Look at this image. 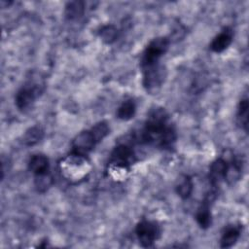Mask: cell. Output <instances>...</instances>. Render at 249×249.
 <instances>
[{
	"instance_id": "1",
	"label": "cell",
	"mask_w": 249,
	"mask_h": 249,
	"mask_svg": "<svg viewBox=\"0 0 249 249\" xmlns=\"http://www.w3.org/2000/svg\"><path fill=\"white\" fill-rule=\"evenodd\" d=\"M136 140L145 145L170 151L177 141V130L170 115L160 106L151 108Z\"/></svg>"
},
{
	"instance_id": "2",
	"label": "cell",
	"mask_w": 249,
	"mask_h": 249,
	"mask_svg": "<svg viewBox=\"0 0 249 249\" xmlns=\"http://www.w3.org/2000/svg\"><path fill=\"white\" fill-rule=\"evenodd\" d=\"M137 161L133 148L125 143H120L109 155L107 172L115 180H123L130 172L131 166Z\"/></svg>"
},
{
	"instance_id": "3",
	"label": "cell",
	"mask_w": 249,
	"mask_h": 249,
	"mask_svg": "<svg viewBox=\"0 0 249 249\" xmlns=\"http://www.w3.org/2000/svg\"><path fill=\"white\" fill-rule=\"evenodd\" d=\"M58 168L61 176L70 183H80L85 180L91 170V163L88 156L70 152L60 160Z\"/></svg>"
},
{
	"instance_id": "4",
	"label": "cell",
	"mask_w": 249,
	"mask_h": 249,
	"mask_svg": "<svg viewBox=\"0 0 249 249\" xmlns=\"http://www.w3.org/2000/svg\"><path fill=\"white\" fill-rule=\"evenodd\" d=\"M44 83L34 80L26 81L15 94V106L19 112H26L44 93Z\"/></svg>"
},
{
	"instance_id": "5",
	"label": "cell",
	"mask_w": 249,
	"mask_h": 249,
	"mask_svg": "<svg viewBox=\"0 0 249 249\" xmlns=\"http://www.w3.org/2000/svg\"><path fill=\"white\" fill-rule=\"evenodd\" d=\"M171 40L167 36H158L152 39L144 51L140 58L141 69L150 67L160 62V58L167 53Z\"/></svg>"
},
{
	"instance_id": "6",
	"label": "cell",
	"mask_w": 249,
	"mask_h": 249,
	"mask_svg": "<svg viewBox=\"0 0 249 249\" xmlns=\"http://www.w3.org/2000/svg\"><path fill=\"white\" fill-rule=\"evenodd\" d=\"M160 225L155 220L142 219L135 226V235L139 244L144 248L153 247L160 237Z\"/></svg>"
},
{
	"instance_id": "7",
	"label": "cell",
	"mask_w": 249,
	"mask_h": 249,
	"mask_svg": "<svg viewBox=\"0 0 249 249\" xmlns=\"http://www.w3.org/2000/svg\"><path fill=\"white\" fill-rule=\"evenodd\" d=\"M142 85L147 92H157L164 84L167 77V70L160 62L150 67L141 69Z\"/></svg>"
},
{
	"instance_id": "8",
	"label": "cell",
	"mask_w": 249,
	"mask_h": 249,
	"mask_svg": "<svg viewBox=\"0 0 249 249\" xmlns=\"http://www.w3.org/2000/svg\"><path fill=\"white\" fill-rule=\"evenodd\" d=\"M99 143L100 142L91 128L85 129L80 131L73 138L71 143V152L82 156H89V154H90Z\"/></svg>"
},
{
	"instance_id": "9",
	"label": "cell",
	"mask_w": 249,
	"mask_h": 249,
	"mask_svg": "<svg viewBox=\"0 0 249 249\" xmlns=\"http://www.w3.org/2000/svg\"><path fill=\"white\" fill-rule=\"evenodd\" d=\"M218 191L210 189L209 192L204 196L199 206L197 207L195 219L197 226L202 230H207L212 225V212H211V203L216 198Z\"/></svg>"
},
{
	"instance_id": "10",
	"label": "cell",
	"mask_w": 249,
	"mask_h": 249,
	"mask_svg": "<svg viewBox=\"0 0 249 249\" xmlns=\"http://www.w3.org/2000/svg\"><path fill=\"white\" fill-rule=\"evenodd\" d=\"M228 169V160L224 157H219L215 159L209 167L208 181L211 189L217 190L222 182H225L226 174Z\"/></svg>"
},
{
	"instance_id": "11",
	"label": "cell",
	"mask_w": 249,
	"mask_h": 249,
	"mask_svg": "<svg viewBox=\"0 0 249 249\" xmlns=\"http://www.w3.org/2000/svg\"><path fill=\"white\" fill-rule=\"evenodd\" d=\"M242 230L243 226L241 223H231L225 226L220 237V247L231 248L235 245L241 236Z\"/></svg>"
},
{
	"instance_id": "12",
	"label": "cell",
	"mask_w": 249,
	"mask_h": 249,
	"mask_svg": "<svg viewBox=\"0 0 249 249\" xmlns=\"http://www.w3.org/2000/svg\"><path fill=\"white\" fill-rule=\"evenodd\" d=\"M233 30L230 26H225L210 42L209 49L215 53L225 52L233 41Z\"/></svg>"
},
{
	"instance_id": "13",
	"label": "cell",
	"mask_w": 249,
	"mask_h": 249,
	"mask_svg": "<svg viewBox=\"0 0 249 249\" xmlns=\"http://www.w3.org/2000/svg\"><path fill=\"white\" fill-rule=\"evenodd\" d=\"M27 167L34 177L47 175L50 173V160L42 153L33 154L28 160Z\"/></svg>"
},
{
	"instance_id": "14",
	"label": "cell",
	"mask_w": 249,
	"mask_h": 249,
	"mask_svg": "<svg viewBox=\"0 0 249 249\" xmlns=\"http://www.w3.org/2000/svg\"><path fill=\"white\" fill-rule=\"evenodd\" d=\"M244 168V161L242 157L238 155H231V158L228 160V169L225 178V182L228 184H235L242 177Z\"/></svg>"
},
{
	"instance_id": "15",
	"label": "cell",
	"mask_w": 249,
	"mask_h": 249,
	"mask_svg": "<svg viewBox=\"0 0 249 249\" xmlns=\"http://www.w3.org/2000/svg\"><path fill=\"white\" fill-rule=\"evenodd\" d=\"M85 12L86 3L84 1H69L64 7V18L68 21H75L80 19L84 16Z\"/></svg>"
},
{
	"instance_id": "16",
	"label": "cell",
	"mask_w": 249,
	"mask_h": 249,
	"mask_svg": "<svg viewBox=\"0 0 249 249\" xmlns=\"http://www.w3.org/2000/svg\"><path fill=\"white\" fill-rule=\"evenodd\" d=\"M137 110L136 101L133 98H127L124 100L117 108L116 116L119 120L127 122L134 118Z\"/></svg>"
},
{
	"instance_id": "17",
	"label": "cell",
	"mask_w": 249,
	"mask_h": 249,
	"mask_svg": "<svg viewBox=\"0 0 249 249\" xmlns=\"http://www.w3.org/2000/svg\"><path fill=\"white\" fill-rule=\"evenodd\" d=\"M175 192L182 199H188L194 192V182L190 175H181L175 184Z\"/></svg>"
},
{
	"instance_id": "18",
	"label": "cell",
	"mask_w": 249,
	"mask_h": 249,
	"mask_svg": "<svg viewBox=\"0 0 249 249\" xmlns=\"http://www.w3.org/2000/svg\"><path fill=\"white\" fill-rule=\"evenodd\" d=\"M44 129L40 125L30 126L22 134L21 143L25 147H33L44 138Z\"/></svg>"
},
{
	"instance_id": "19",
	"label": "cell",
	"mask_w": 249,
	"mask_h": 249,
	"mask_svg": "<svg viewBox=\"0 0 249 249\" xmlns=\"http://www.w3.org/2000/svg\"><path fill=\"white\" fill-rule=\"evenodd\" d=\"M248 114H249V100L247 95L241 97L237 104L236 123L239 127L245 132L248 131Z\"/></svg>"
},
{
	"instance_id": "20",
	"label": "cell",
	"mask_w": 249,
	"mask_h": 249,
	"mask_svg": "<svg viewBox=\"0 0 249 249\" xmlns=\"http://www.w3.org/2000/svg\"><path fill=\"white\" fill-rule=\"evenodd\" d=\"M98 36L104 44L111 45L118 40L119 29L112 23L104 24L98 30Z\"/></svg>"
},
{
	"instance_id": "21",
	"label": "cell",
	"mask_w": 249,
	"mask_h": 249,
	"mask_svg": "<svg viewBox=\"0 0 249 249\" xmlns=\"http://www.w3.org/2000/svg\"><path fill=\"white\" fill-rule=\"evenodd\" d=\"M53 183V180L51 173H49L47 175L35 177V187H36L37 191L40 193H44V192L48 191V189L52 187Z\"/></svg>"
}]
</instances>
